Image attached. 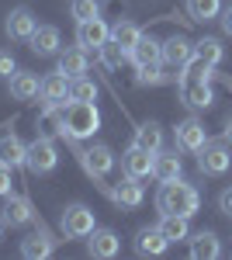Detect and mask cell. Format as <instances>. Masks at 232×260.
Returning a JSON list of instances; mask_svg holds the SVG:
<instances>
[{"mask_svg":"<svg viewBox=\"0 0 232 260\" xmlns=\"http://www.w3.org/2000/svg\"><path fill=\"white\" fill-rule=\"evenodd\" d=\"M156 208L163 212V215H187L191 219L194 212L201 208V194H197V187L191 184H184V180H167L163 187H159V194H156Z\"/></svg>","mask_w":232,"mask_h":260,"instance_id":"obj_1","label":"cell"},{"mask_svg":"<svg viewBox=\"0 0 232 260\" xmlns=\"http://www.w3.org/2000/svg\"><path fill=\"white\" fill-rule=\"evenodd\" d=\"M97 128H101V111L94 101H70L62 108V136L66 139H90Z\"/></svg>","mask_w":232,"mask_h":260,"instance_id":"obj_2","label":"cell"},{"mask_svg":"<svg viewBox=\"0 0 232 260\" xmlns=\"http://www.w3.org/2000/svg\"><path fill=\"white\" fill-rule=\"evenodd\" d=\"M229 167H232L229 142H205L197 149V170L205 177H222V174H229Z\"/></svg>","mask_w":232,"mask_h":260,"instance_id":"obj_3","label":"cell"},{"mask_svg":"<svg viewBox=\"0 0 232 260\" xmlns=\"http://www.w3.org/2000/svg\"><path fill=\"white\" fill-rule=\"evenodd\" d=\"M59 163V153H56V142L49 139V136H39V139L28 146V160L24 167L31 170V174H52Z\"/></svg>","mask_w":232,"mask_h":260,"instance_id":"obj_4","label":"cell"},{"mask_svg":"<svg viewBox=\"0 0 232 260\" xmlns=\"http://www.w3.org/2000/svg\"><path fill=\"white\" fill-rule=\"evenodd\" d=\"M94 229H97L94 212H90L87 205H70V208L62 212V233H66L70 240H87Z\"/></svg>","mask_w":232,"mask_h":260,"instance_id":"obj_5","label":"cell"},{"mask_svg":"<svg viewBox=\"0 0 232 260\" xmlns=\"http://www.w3.org/2000/svg\"><path fill=\"white\" fill-rule=\"evenodd\" d=\"M180 101L194 108V111H205V108H212V80H191V77H180Z\"/></svg>","mask_w":232,"mask_h":260,"instance_id":"obj_6","label":"cell"},{"mask_svg":"<svg viewBox=\"0 0 232 260\" xmlns=\"http://www.w3.org/2000/svg\"><path fill=\"white\" fill-rule=\"evenodd\" d=\"M80 163H83V170L90 174V177H108L111 170H115V153L108 149V146H90V149H80Z\"/></svg>","mask_w":232,"mask_h":260,"instance_id":"obj_7","label":"cell"},{"mask_svg":"<svg viewBox=\"0 0 232 260\" xmlns=\"http://www.w3.org/2000/svg\"><path fill=\"white\" fill-rule=\"evenodd\" d=\"M174 139H177V149H180V153H197V149L208 142V132H205V125L197 118H184L177 125Z\"/></svg>","mask_w":232,"mask_h":260,"instance_id":"obj_8","label":"cell"},{"mask_svg":"<svg viewBox=\"0 0 232 260\" xmlns=\"http://www.w3.org/2000/svg\"><path fill=\"white\" fill-rule=\"evenodd\" d=\"M4 28H7V35L14 42H28L35 35V28H39V18H35L28 7H14V11L7 14V24H4Z\"/></svg>","mask_w":232,"mask_h":260,"instance_id":"obj_9","label":"cell"},{"mask_svg":"<svg viewBox=\"0 0 232 260\" xmlns=\"http://www.w3.org/2000/svg\"><path fill=\"white\" fill-rule=\"evenodd\" d=\"M194 56V42H187L184 35H174V39L159 42V59L167 62V66H177V70H184V62Z\"/></svg>","mask_w":232,"mask_h":260,"instance_id":"obj_10","label":"cell"},{"mask_svg":"<svg viewBox=\"0 0 232 260\" xmlns=\"http://www.w3.org/2000/svg\"><path fill=\"white\" fill-rule=\"evenodd\" d=\"M108 39H111V28L101 18L77 21V45H83V49H101Z\"/></svg>","mask_w":232,"mask_h":260,"instance_id":"obj_11","label":"cell"},{"mask_svg":"<svg viewBox=\"0 0 232 260\" xmlns=\"http://www.w3.org/2000/svg\"><path fill=\"white\" fill-rule=\"evenodd\" d=\"M153 160H156V153H149V149H142V146H136L132 142V149L121 156V167H125V174L128 177H149L153 174Z\"/></svg>","mask_w":232,"mask_h":260,"instance_id":"obj_12","label":"cell"},{"mask_svg":"<svg viewBox=\"0 0 232 260\" xmlns=\"http://www.w3.org/2000/svg\"><path fill=\"white\" fill-rule=\"evenodd\" d=\"M42 101L45 104H70V77L62 70L42 77Z\"/></svg>","mask_w":232,"mask_h":260,"instance_id":"obj_13","label":"cell"},{"mask_svg":"<svg viewBox=\"0 0 232 260\" xmlns=\"http://www.w3.org/2000/svg\"><path fill=\"white\" fill-rule=\"evenodd\" d=\"M111 201L121 205V208H139V205L146 201V191H142L139 177H128V174H125V180L111 187Z\"/></svg>","mask_w":232,"mask_h":260,"instance_id":"obj_14","label":"cell"},{"mask_svg":"<svg viewBox=\"0 0 232 260\" xmlns=\"http://www.w3.org/2000/svg\"><path fill=\"white\" fill-rule=\"evenodd\" d=\"M167 246H170V240L163 236L159 225H156V229H139V236H136V253L139 257H159V253H167Z\"/></svg>","mask_w":232,"mask_h":260,"instance_id":"obj_15","label":"cell"},{"mask_svg":"<svg viewBox=\"0 0 232 260\" xmlns=\"http://www.w3.org/2000/svg\"><path fill=\"white\" fill-rule=\"evenodd\" d=\"M87 240H90L87 250H90V257H97V260H108V257H115L118 250H121V240H118L111 229H94Z\"/></svg>","mask_w":232,"mask_h":260,"instance_id":"obj_16","label":"cell"},{"mask_svg":"<svg viewBox=\"0 0 232 260\" xmlns=\"http://www.w3.org/2000/svg\"><path fill=\"white\" fill-rule=\"evenodd\" d=\"M11 98L14 101L42 98V80L35 77V73H11Z\"/></svg>","mask_w":232,"mask_h":260,"instance_id":"obj_17","label":"cell"},{"mask_svg":"<svg viewBox=\"0 0 232 260\" xmlns=\"http://www.w3.org/2000/svg\"><path fill=\"white\" fill-rule=\"evenodd\" d=\"M31 52H39V56H56L59 52V28H52V24H39L35 28V35H31Z\"/></svg>","mask_w":232,"mask_h":260,"instance_id":"obj_18","label":"cell"},{"mask_svg":"<svg viewBox=\"0 0 232 260\" xmlns=\"http://www.w3.org/2000/svg\"><path fill=\"white\" fill-rule=\"evenodd\" d=\"M24 160H28V146L18 136H4L0 139V163L14 170V167H24Z\"/></svg>","mask_w":232,"mask_h":260,"instance_id":"obj_19","label":"cell"},{"mask_svg":"<svg viewBox=\"0 0 232 260\" xmlns=\"http://www.w3.org/2000/svg\"><path fill=\"white\" fill-rule=\"evenodd\" d=\"M4 222H7V225H28V222H35V212H31L28 198H14V194H7Z\"/></svg>","mask_w":232,"mask_h":260,"instance_id":"obj_20","label":"cell"},{"mask_svg":"<svg viewBox=\"0 0 232 260\" xmlns=\"http://www.w3.org/2000/svg\"><path fill=\"white\" fill-rule=\"evenodd\" d=\"M87 49L83 45H77V49H66V52H59V70L73 80V77H83L87 73Z\"/></svg>","mask_w":232,"mask_h":260,"instance_id":"obj_21","label":"cell"},{"mask_svg":"<svg viewBox=\"0 0 232 260\" xmlns=\"http://www.w3.org/2000/svg\"><path fill=\"white\" fill-rule=\"evenodd\" d=\"M180 156L177 153H159L156 149V160H153V177L159 180V184H167V180H177L180 177Z\"/></svg>","mask_w":232,"mask_h":260,"instance_id":"obj_22","label":"cell"},{"mask_svg":"<svg viewBox=\"0 0 232 260\" xmlns=\"http://www.w3.org/2000/svg\"><path fill=\"white\" fill-rule=\"evenodd\" d=\"M111 39H115L118 45L132 56V49H136L139 39H142V28H139V24H132V21H115V24H111Z\"/></svg>","mask_w":232,"mask_h":260,"instance_id":"obj_23","label":"cell"},{"mask_svg":"<svg viewBox=\"0 0 232 260\" xmlns=\"http://www.w3.org/2000/svg\"><path fill=\"white\" fill-rule=\"evenodd\" d=\"M218 253H222V243H218L215 233H197L191 240V257L194 260H215Z\"/></svg>","mask_w":232,"mask_h":260,"instance_id":"obj_24","label":"cell"},{"mask_svg":"<svg viewBox=\"0 0 232 260\" xmlns=\"http://www.w3.org/2000/svg\"><path fill=\"white\" fill-rule=\"evenodd\" d=\"M49 253H52V240H49L45 233H35V236H24V240H21V257L45 260Z\"/></svg>","mask_w":232,"mask_h":260,"instance_id":"obj_25","label":"cell"},{"mask_svg":"<svg viewBox=\"0 0 232 260\" xmlns=\"http://www.w3.org/2000/svg\"><path fill=\"white\" fill-rule=\"evenodd\" d=\"M128 59L136 62V66H153V62H163V59H159V42L149 39V35H142V39H139V45L132 49V56H128Z\"/></svg>","mask_w":232,"mask_h":260,"instance_id":"obj_26","label":"cell"},{"mask_svg":"<svg viewBox=\"0 0 232 260\" xmlns=\"http://www.w3.org/2000/svg\"><path fill=\"white\" fill-rule=\"evenodd\" d=\"M62 108L66 104H49L45 111H42V118H39V136H62Z\"/></svg>","mask_w":232,"mask_h":260,"instance_id":"obj_27","label":"cell"},{"mask_svg":"<svg viewBox=\"0 0 232 260\" xmlns=\"http://www.w3.org/2000/svg\"><path fill=\"white\" fill-rule=\"evenodd\" d=\"M159 229H163V236L170 243H180L191 236V225H187V215H163L159 219Z\"/></svg>","mask_w":232,"mask_h":260,"instance_id":"obj_28","label":"cell"},{"mask_svg":"<svg viewBox=\"0 0 232 260\" xmlns=\"http://www.w3.org/2000/svg\"><path fill=\"white\" fill-rule=\"evenodd\" d=\"M187 14H191V21L208 24L222 14V0H187Z\"/></svg>","mask_w":232,"mask_h":260,"instance_id":"obj_29","label":"cell"},{"mask_svg":"<svg viewBox=\"0 0 232 260\" xmlns=\"http://www.w3.org/2000/svg\"><path fill=\"white\" fill-rule=\"evenodd\" d=\"M136 146H142V149L156 153V149L163 146V128H159L156 121H142V125L136 128Z\"/></svg>","mask_w":232,"mask_h":260,"instance_id":"obj_30","label":"cell"},{"mask_svg":"<svg viewBox=\"0 0 232 260\" xmlns=\"http://www.w3.org/2000/svg\"><path fill=\"white\" fill-rule=\"evenodd\" d=\"M194 56L205 59L208 66H218L222 56H225V49H222V42H218V39H201V42H194Z\"/></svg>","mask_w":232,"mask_h":260,"instance_id":"obj_31","label":"cell"},{"mask_svg":"<svg viewBox=\"0 0 232 260\" xmlns=\"http://www.w3.org/2000/svg\"><path fill=\"white\" fill-rule=\"evenodd\" d=\"M125 59H128V52H125V49H121L115 39H108L104 45H101V62H104L108 70H118Z\"/></svg>","mask_w":232,"mask_h":260,"instance_id":"obj_32","label":"cell"},{"mask_svg":"<svg viewBox=\"0 0 232 260\" xmlns=\"http://www.w3.org/2000/svg\"><path fill=\"white\" fill-rule=\"evenodd\" d=\"M70 101H97V83L87 77H73L70 80Z\"/></svg>","mask_w":232,"mask_h":260,"instance_id":"obj_33","label":"cell"},{"mask_svg":"<svg viewBox=\"0 0 232 260\" xmlns=\"http://www.w3.org/2000/svg\"><path fill=\"white\" fill-rule=\"evenodd\" d=\"M70 11H73V18H77V21H90V18L101 14V4H97V0H73Z\"/></svg>","mask_w":232,"mask_h":260,"instance_id":"obj_34","label":"cell"},{"mask_svg":"<svg viewBox=\"0 0 232 260\" xmlns=\"http://www.w3.org/2000/svg\"><path fill=\"white\" fill-rule=\"evenodd\" d=\"M167 77L159 73V62H153V66H139V77L136 83H142V87H156V83H163Z\"/></svg>","mask_w":232,"mask_h":260,"instance_id":"obj_35","label":"cell"},{"mask_svg":"<svg viewBox=\"0 0 232 260\" xmlns=\"http://www.w3.org/2000/svg\"><path fill=\"white\" fill-rule=\"evenodd\" d=\"M11 184H14L11 167H4V163H0V198H7V194H11Z\"/></svg>","mask_w":232,"mask_h":260,"instance_id":"obj_36","label":"cell"},{"mask_svg":"<svg viewBox=\"0 0 232 260\" xmlns=\"http://www.w3.org/2000/svg\"><path fill=\"white\" fill-rule=\"evenodd\" d=\"M218 212H225V215L232 219V187H225V191L218 194Z\"/></svg>","mask_w":232,"mask_h":260,"instance_id":"obj_37","label":"cell"},{"mask_svg":"<svg viewBox=\"0 0 232 260\" xmlns=\"http://www.w3.org/2000/svg\"><path fill=\"white\" fill-rule=\"evenodd\" d=\"M11 73H14V56L0 52V77H11Z\"/></svg>","mask_w":232,"mask_h":260,"instance_id":"obj_38","label":"cell"},{"mask_svg":"<svg viewBox=\"0 0 232 260\" xmlns=\"http://www.w3.org/2000/svg\"><path fill=\"white\" fill-rule=\"evenodd\" d=\"M218 21H222V28H225V35H232V7H225V11L218 14Z\"/></svg>","mask_w":232,"mask_h":260,"instance_id":"obj_39","label":"cell"},{"mask_svg":"<svg viewBox=\"0 0 232 260\" xmlns=\"http://www.w3.org/2000/svg\"><path fill=\"white\" fill-rule=\"evenodd\" d=\"M225 142H232V118H229V125H225Z\"/></svg>","mask_w":232,"mask_h":260,"instance_id":"obj_40","label":"cell"},{"mask_svg":"<svg viewBox=\"0 0 232 260\" xmlns=\"http://www.w3.org/2000/svg\"><path fill=\"white\" fill-rule=\"evenodd\" d=\"M4 229H7V222H4V215H0V240H4Z\"/></svg>","mask_w":232,"mask_h":260,"instance_id":"obj_41","label":"cell"}]
</instances>
